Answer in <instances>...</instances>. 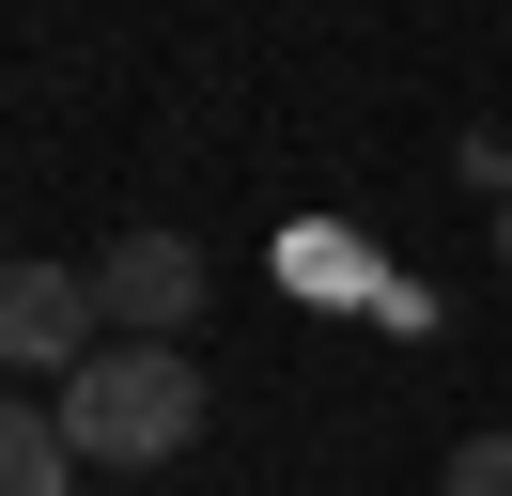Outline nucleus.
<instances>
[{
  "label": "nucleus",
  "instance_id": "1",
  "mask_svg": "<svg viewBox=\"0 0 512 496\" xmlns=\"http://www.w3.org/2000/svg\"><path fill=\"white\" fill-rule=\"evenodd\" d=\"M47 403H63L78 465H171L202 434V357H187V341H94Z\"/></svg>",
  "mask_w": 512,
  "mask_h": 496
},
{
  "label": "nucleus",
  "instance_id": "2",
  "mask_svg": "<svg viewBox=\"0 0 512 496\" xmlns=\"http://www.w3.org/2000/svg\"><path fill=\"white\" fill-rule=\"evenodd\" d=\"M94 310H109V341H171L202 310V248L187 233H125V248H94Z\"/></svg>",
  "mask_w": 512,
  "mask_h": 496
},
{
  "label": "nucleus",
  "instance_id": "3",
  "mask_svg": "<svg viewBox=\"0 0 512 496\" xmlns=\"http://www.w3.org/2000/svg\"><path fill=\"white\" fill-rule=\"evenodd\" d=\"M94 326H109V310H94V279H78V264H16V279H0V357L47 372V388L94 357Z\"/></svg>",
  "mask_w": 512,
  "mask_h": 496
},
{
  "label": "nucleus",
  "instance_id": "4",
  "mask_svg": "<svg viewBox=\"0 0 512 496\" xmlns=\"http://www.w3.org/2000/svg\"><path fill=\"white\" fill-rule=\"evenodd\" d=\"M0 496H78V434H63V403H16V419H0Z\"/></svg>",
  "mask_w": 512,
  "mask_h": 496
},
{
  "label": "nucleus",
  "instance_id": "5",
  "mask_svg": "<svg viewBox=\"0 0 512 496\" xmlns=\"http://www.w3.org/2000/svg\"><path fill=\"white\" fill-rule=\"evenodd\" d=\"M450 171H466L481 202H512V140H497V124H466V140H450Z\"/></svg>",
  "mask_w": 512,
  "mask_h": 496
},
{
  "label": "nucleus",
  "instance_id": "6",
  "mask_svg": "<svg viewBox=\"0 0 512 496\" xmlns=\"http://www.w3.org/2000/svg\"><path fill=\"white\" fill-rule=\"evenodd\" d=\"M450 496H512V434H466L450 450Z\"/></svg>",
  "mask_w": 512,
  "mask_h": 496
},
{
  "label": "nucleus",
  "instance_id": "7",
  "mask_svg": "<svg viewBox=\"0 0 512 496\" xmlns=\"http://www.w3.org/2000/svg\"><path fill=\"white\" fill-rule=\"evenodd\" d=\"M497 264H512V202H497Z\"/></svg>",
  "mask_w": 512,
  "mask_h": 496
}]
</instances>
